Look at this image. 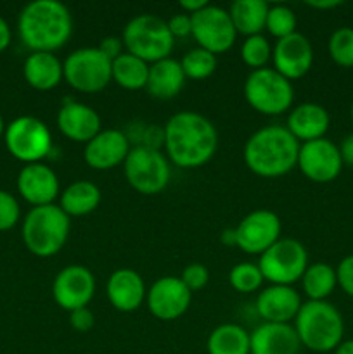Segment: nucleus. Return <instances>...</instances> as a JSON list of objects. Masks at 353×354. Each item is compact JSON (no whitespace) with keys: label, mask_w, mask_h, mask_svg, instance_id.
I'll list each match as a JSON object with an SVG mask.
<instances>
[{"label":"nucleus","mask_w":353,"mask_h":354,"mask_svg":"<svg viewBox=\"0 0 353 354\" xmlns=\"http://www.w3.org/2000/svg\"><path fill=\"white\" fill-rule=\"evenodd\" d=\"M128 185L142 196H156L163 192L170 182L168 159L159 149L135 145L130 149L123 162Z\"/></svg>","instance_id":"obj_8"},{"label":"nucleus","mask_w":353,"mask_h":354,"mask_svg":"<svg viewBox=\"0 0 353 354\" xmlns=\"http://www.w3.org/2000/svg\"><path fill=\"white\" fill-rule=\"evenodd\" d=\"M185 80L180 61L172 57L163 59V61L149 66V78L145 90L154 99L170 100L182 92Z\"/></svg>","instance_id":"obj_25"},{"label":"nucleus","mask_w":353,"mask_h":354,"mask_svg":"<svg viewBox=\"0 0 353 354\" xmlns=\"http://www.w3.org/2000/svg\"><path fill=\"white\" fill-rule=\"evenodd\" d=\"M273 69L291 80H300L307 75L314 64V47L310 40L301 33H293L277 40L272 50Z\"/></svg>","instance_id":"obj_17"},{"label":"nucleus","mask_w":353,"mask_h":354,"mask_svg":"<svg viewBox=\"0 0 353 354\" xmlns=\"http://www.w3.org/2000/svg\"><path fill=\"white\" fill-rule=\"evenodd\" d=\"M220 239L225 245H235V232L232 230V228L224 230V234H221Z\"/></svg>","instance_id":"obj_48"},{"label":"nucleus","mask_w":353,"mask_h":354,"mask_svg":"<svg viewBox=\"0 0 353 354\" xmlns=\"http://www.w3.org/2000/svg\"><path fill=\"white\" fill-rule=\"evenodd\" d=\"M208 354H249V334L235 324H224L208 337Z\"/></svg>","instance_id":"obj_29"},{"label":"nucleus","mask_w":353,"mask_h":354,"mask_svg":"<svg viewBox=\"0 0 353 354\" xmlns=\"http://www.w3.org/2000/svg\"><path fill=\"white\" fill-rule=\"evenodd\" d=\"M69 324L76 332H89L96 325V317L89 308H80L69 313Z\"/></svg>","instance_id":"obj_41"},{"label":"nucleus","mask_w":353,"mask_h":354,"mask_svg":"<svg viewBox=\"0 0 353 354\" xmlns=\"http://www.w3.org/2000/svg\"><path fill=\"white\" fill-rule=\"evenodd\" d=\"M301 297L291 286H270L260 292L256 311L266 324H289L301 308Z\"/></svg>","instance_id":"obj_20"},{"label":"nucleus","mask_w":353,"mask_h":354,"mask_svg":"<svg viewBox=\"0 0 353 354\" xmlns=\"http://www.w3.org/2000/svg\"><path fill=\"white\" fill-rule=\"evenodd\" d=\"M296 166L311 182L329 183L339 176L343 161L334 142L327 138H318V140L301 144Z\"/></svg>","instance_id":"obj_15"},{"label":"nucleus","mask_w":353,"mask_h":354,"mask_svg":"<svg viewBox=\"0 0 353 354\" xmlns=\"http://www.w3.org/2000/svg\"><path fill=\"white\" fill-rule=\"evenodd\" d=\"M19 204L7 190H0V232L10 230L19 221Z\"/></svg>","instance_id":"obj_37"},{"label":"nucleus","mask_w":353,"mask_h":354,"mask_svg":"<svg viewBox=\"0 0 353 354\" xmlns=\"http://www.w3.org/2000/svg\"><path fill=\"white\" fill-rule=\"evenodd\" d=\"M338 149H339V154H341L343 165L352 166L353 168V133L346 135Z\"/></svg>","instance_id":"obj_43"},{"label":"nucleus","mask_w":353,"mask_h":354,"mask_svg":"<svg viewBox=\"0 0 353 354\" xmlns=\"http://www.w3.org/2000/svg\"><path fill=\"white\" fill-rule=\"evenodd\" d=\"M17 190L33 207L48 206L59 196V178L51 166L31 162L24 165L17 175Z\"/></svg>","instance_id":"obj_18"},{"label":"nucleus","mask_w":353,"mask_h":354,"mask_svg":"<svg viewBox=\"0 0 353 354\" xmlns=\"http://www.w3.org/2000/svg\"><path fill=\"white\" fill-rule=\"evenodd\" d=\"M163 145L170 161L179 168H201L217 152L218 131L203 114L180 111L166 121Z\"/></svg>","instance_id":"obj_1"},{"label":"nucleus","mask_w":353,"mask_h":354,"mask_svg":"<svg viewBox=\"0 0 353 354\" xmlns=\"http://www.w3.org/2000/svg\"><path fill=\"white\" fill-rule=\"evenodd\" d=\"M336 277H338V286L341 287L343 292L353 297V254L341 259L336 268Z\"/></svg>","instance_id":"obj_39"},{"label":"nucleus","mask_w":353,"mask_h":354,"mask_svg":"<svg viewBox=\"0 0 353 354\" xmlns=\"http://www.w3.org/2000/svg\"><path fill=\"white\" fill-rule=\"evenodd\" d=\"M272 57V47L270 41L263 35H253L244 40L241 45V59L246 66L255 69L265 68L269 59Z\"/></svg>","instance_id":"obj_36"},{"label":"nucleus","mask_w":353,"mask_h":354,"mask_svg":"<svg viewBox=\"0 0 353 354\" xmlns=\"http://www.w3.org/2000/svg\"><path fill=\"white\" fill-rule=\"evenodd\" d=\"M341 0H315V2H307L308 7H314V9L325 10V9H334V7L341 6Z\"/></svg>","instance_id":"obj_46"},{"label":"nucleus","mask_w":353,"mask_h":354,"mask_svg":"<svg viewBox=\"0 0 353 354\" xmlns=\"http://www.w3.org/2000/svg\"><path fill=\"white\" fill-rule=\"evenodd\" d=\"M269 9L270 6L263 0H235L230 3L228 16L237 33L253 37L262 35V30H265Z\"/></svg>","instance_id":"obj_28"},{"label":"nucleus","mask_w":353,"mask_h":354,"mask_svg":"<svg viewBox=\"0 0 353 354\" xmlns=\"http://www.w3.org/2000/svg\"><path fill=\"white\" fill-rule=\"evenodd\" d=\"M128 137L120 130H100L89 144H85L83 159L97 171H106L123 165L130 152Z\"/></svg>","instance_id":"obj_19"},{"label":"nucleus","mask_w":353,"mask_h":354,"mask_svg":"<svg viewBox=\"0 0 353 354\" xmlns=\"http://www.w3.org/2000/svg\"><path fill=\"white\" fill-rule=\"evenodd\" d=\"M179 6L183 12L189 14V16H192V14L199 12L201 9H204V7L208 6V0H182Z\"/></svg>","instance_id":"obj_44"},{"label":"nucleus","mask_w":353,"mask_h":354,"mask_svg":"<svg viewBox=\"0 0 353 354\" xmlns=\"http://www.w3.org/2000/svg\"><path fill=\"white\" fill-rule=\"evenodd\" d=\"M246 102L266 116H279L291 109L294 88L287 78L273 68L255 69L244 82Z\"/></svg>","instance_id":"obj_7"},{"label":"nucleus","mask_w":353,"mask_h":354,"mask_svg":"<svg viewBox=\"0 0 353 354\" xmlns=\"http://www.w3.org/2000/svg\"><path fill=\"white\" fill-rule=\"evenodd\" d=\"M23 75L28 85L42 92L55 88L64 78L61 61L52 52H31L24 61Z\"/></svg>","instance_id":"obj_26"},{"label":"nucleus","mask_w":353,"mask_h":354,"mask_svg":"<svg viewBox=\"0 0 353 354\" xmlns=\"http://www.w3.org/2000/svg\"><path fill=\"white\" fill-rule=\"evenodd\" d=\"M113 61L97 47H85L73 50L62 62L64 78L71 88L82 93H97L106 88L113 80Z\"/></svg>","instance_id":"obj_9"},{"label":"nucleus","mask_w":353,"mask_h":354,"mask_svg":"<svg viewBox=\"0 0 353 354\" xmlns=\"http://www.w3.org/2000/svg\"><path fill=\"white\" fill-rule=\"evenodd\" d=\"M350 118H352V123H353V102H352V107H350Z\"/></svg>","instance_id":"obj_50"},{"label":"nucleus","mask_w":353,"mask_h":354,"mask_svg":"<svg viewBox=\"0 0 353 354\" xmlns=\"http://www.w3.org/2000/svg\"><path fill=\"white\" fill-rule=\"evenodd\" d=\"M123 40L118 37H106L102 38V41H100V45L97 48H99L100 52H102L106 57H109L111 61H114V59L118 57V55L123 54Z\"/></svg>","instance_id":"obj_42"},{"label":"nucleus","mask_w":353,"mask_h":354,"mask_svg":"<svg viewBox=\"0 0 353 354\" xmlns=\"http://www.w3.org/2000/svg\"><path fill=\"white\" fill-rule=\"evenodd\" d=\"M10 38H12V35H10L9 24H7V21L0 16V52L6 50V48L9 47Z\"/></svg>","instance_id":"obj_45"},{"label":"nucleus","mask_w":353,"mask_h":354,"mask_svg":"<svg viewBox=\"0 0 353 354\" xmlns=\"http://www.w3.org/2000/svg\"><path fill=\"white\" fill-rule=\"evenodd\" d=\"M280 230H282V225L273 211H251L234 228L235 245L246 254L262 256L266 249H270L279 241Z\"/></svg>","instance_id":"obj_13"},{"label":"nucleus","mask_w":353,"mask_h":354,"mask_svg":"<svg viewBox=\"0 0 353 354\" xmlns=\"http://www.w3.org/2000/svg\"><path fill=\"white\" fill-rule=\"evenodd\" d=\"M334 354H353V339L343 341L341 344L334 349Z\"/></svg>","instance_id":"obj_47"},{"label":"nucleus","mask_w":353,"mask_h":354,"mask_svg":"<svg viewBox=\"0 0 353 354\" xmlns=\"http://www.w3.org/2000/svg\"><path fill=\"white\" fill-rule=\"evenodd\" d=\"M3 133H6V124H3V120H2V116H0V137H2Z\"/></svg>","instance_id":"obj_49"},{"label":"nucleus","mask_w":353,"mask_h":354,"mask_svg":"<svg viewBox=\"0 0 353 354\" xmlns=\"http://www.w3.org/2000/svg\"><path fill=\"white\" fill-rule=\"evenodd\" d=\"M329 55L341 68H353V28H338L329 38Z\"/></svg>","instance_id":"obj_33"},{"label":"nucleus","mask_w":353,"mask_h":354,"mask_svg":"<svg viewBox=\"0 0 353 354\" xmlns=\"http://www.w3.org/2000/svg\"><path fill=\"white\" fill-rule=\"evenodd\" d=\"M69 235V216L55 204L31 207L23 221V242L31 254L51 258L64 248Z\"/></svg>","instance_id":"obj_5"},{"label":"nucleus","mask_w":353,"mask_h":354,"mask_svg":"<svg viewBox=\"0 0 353 354\" xmlns=\"http://www.w3.org/2000/svg\"><path fill=\"white\" fill-rule=\"evenodd\" d=\"M192 292L176 277H161L149 289L145 301L154 318L161 322H173L182 317L190 306Z\"/></svg>","instance_id":"obj_16"},{"label":"nucleus","mask_w":353,"mask_h":354,"mask_svg":"<svg viewBox=\"0 0 353 354\" xmlns=\"http://www.w3.org/2000/svg\"><path fill=\"white\" fill-rule=\"evenodd\" d=\"M331 118L320 104L305 102L294 107L287 116V130L300 144L318 140L327 133Z\"/></svg>","instance_id":"obj_24"},{"label":"nucleus","mask_w":353,"mask_h":354,"mask_svg":"<svg viewBox=\"0 0 353 354\" xmlns=\"http://www.w3.org/2000/svg\"><path fill=\"white\" fill-rule=\"evenodd\" d=\"M6 145L19 161L42 162L52 149V135L47 124L35 116H19L6 127Z\"/></svg>","instance_id":"obj_11"},{"label":"nucleus","mask_w":353,"mask_h":354,"mask_svg":"<svg viewBox=\"0 0 353 354\" xmlns=\"http://www.w3.org/2000/svg\"><path fill=\"white\" fill-rule=\"evenodd\" d=\"M258 268L272 286H293L308 268V252L296 239H279L260 256Z\"/></svg>","instance_id":"obj_10"},{"label":"nucleus","mask_w":353,"mask_h":354,"mask_svg":"<svg viewBox=\"0 0 353 354\" xmlns=\"http://www.w3.org/2000/svg\"><path fill=\"white\" fill-rule=\"evenodd\" d=\"M249 354H298L300 337L289 324H262L249 334Z\"/></svg>","instance_id":"obj_23"},{"label":"nucleus","mask_w":353,"mask_h":354,"mask_svg":"<svg viewBox=\"0 0 353 354\" xmlns=\"http://www.w3.org/2000/svg\"><path fill=\"white\" fill-rule=\"evenodd\" d=\"M185 78L190 80H206L215 73L218 66L217 55L204 48L197 47L187 52L180 61Z\"/></svg>","instance_id":"obj_32"},{"label":"nucleus","mask_w":353,"mask_h":354,"mask_svg":"<svg viewBox=\"0 0 353 354\" xmlns=\"http://www.w3.org/2000/svg\"><path fill=\"white\" fill-rule=\"evenodd\" d=\"M106 294L113 308H116L121 313L138 310L147 296L142 277L130 268H120L111 273L106 286Z\"/></svg>","instance_id":"obj_22"},{"label":"nucleus","mask_w":353,"mask_h":354,"mask_svg":"<svg viewBox=\"0 0 353 354\" xmlns=\"http://www.w3.org/2000/svg\"><path fill=\"white\" fill-rule=\"evenodd\" d=\"M263 280L265 279L255 263H239L228 273V282L241 294H251L258 290Z\"/></svg>","instance_id":"obj_35"},{"label":"nucleus","mask_w":353,"mask_h":354,"mask_svg":"<svg viewBox=\"0 0 353 354\" xmlns=\"http://www.w3.org/2000/svg\"><path fill=\"white\" fill-rule=\"evenodd\" d=\"M294 330L301 346L315 353H329L343 342L345 322L327 301H307L294 318Z\"/></svg>","instance_id":"obj_4"},{"label":"nucleus","mask_w":353,"mask_h":354,"mask_svg":"<svg viewBox=\"0 0 353 354\" xmlns=\"http://www.w3.org/2000/svg\"><path fill=\"white\" fill-rule=\"evenodd\" d=\"M296 14L287 6H272L266 14L265 30L277 40L296 33Z\"/></svg>","instance_id":"obj_34"},{"label":"nucleus","mask_w":353,"mask_h":354,"mask_svg":"<svg viewBox=\"0 0 353 354\" xmlns=\"http://www.w3.org/2000/svg\"><path fill=\"white\" fill-rule=\"evenodd\" d=\"M57 127L71 142L89 144L100 131V116L82 102H66L57 113Z\"/></svg>","instance_id":"obj_21"},{"label":"nucleus","mask_w":353,"mask_h":354,"mask_svg":"<svg viewBox=\"0 0 353 354\" xmlns=\"http://www.w3.org/2000/svg\"><path fill=\"white\" fill-rule=\"evenodd\" d=\"M301 144L286 127L260 128L244 144V162L262 178H279L298 165Z\"/></svg>","instance_id":"obj_3"},{"label":"nucleus","mask_w":353,"mask_h":354,"mask_svg":"<svg viewBox=\"0 0 353 354\" xmlns=\"http://www.w3.org/2000/svg\"><path fill=\"white\" fill-rule=\"evenodd\" d=\"M121 40L128 54L147 64L168 59L175 44L168 23L154 14H138L132 17L125 26Z\"/></svg>","instance_id":"obj_6"},{"label":"nucleus","mask_w":353,"mask_h":354,"mask_svg":"<svg viewBox=\"0 0 353 354\" xmlns=\"http://www.w3.org/2000/svg\"><path fill=\"white\" fill-rule=\"evenodd\" d=\"M21 41L33 52H52L64 47L73 33L68 7L57 0H35L24 6L17 19Z\"/></svg>","instance_id":"obj_2"},{"label":"nucleus","mask_w":353,"mask_h":354,"mask_svg":"<svg viewBox=\"0 0 353 354\" xmlns=\"http://www.w3.org/2000/svg\"><path fill=\"white\" fill-rule=\"evenodd\" d=\"M100 203V190L89 180H78L61 192L59 207L68 216H85L97 209Z\"/></svg>","instance_id":"obj_27"},{"label":"nucleus","mask_w":353,"mask_h":354,"mask_svg":"<svg viewBox=\"0 0 353 354\" xmlns=\"http://www.w3.org/2000/svg\"><path fill=\"white\" fill-rule=\"evenodd\" d=\"M301 286L310 301H325L338 286L336 270L327 263H314L308 265L301 277Z\"/></svg>","instance_id":"obj_31"},{"label":"nucleus","mask_w":353,"mask_h":354,"mask_svg":"<svg viewBox=\"0 0 353 354\" xmlns=\"http://www.w3.org/2000/svg\"><path fill=\"white\" fill-rule=\"evenodd\" d=\"M166 23H168L170 33L173 35V38H183L192 35V19H190L189 14H175Z\"/></svg>","instance_id":"obj_40"},{"label":"nucleus","mask_w":353,"mask_h":354,"mask_svg":"<svg viewBox=\"0 0 353 354\" xmlns=\"http://www.w3.org/2000/svg\"><path fill=\"white\" fill-rule=\"evenodd\" d=\"M180 280L190 292H194V290H201L203 287H206L208 280H210V273H208L206 266L201 265V263H190L189 266L183 268Z\"/></svg>","instance_id":"obj_38"},{"label":"nucleus","mask_w":353,"mask_h":354,"mask_svg":"<svg viewBox=\"0 0 353 354\" xmlns=\"http://www.w3.org/2000/svg\"><path fill=\"white\" fill-rule=\"evenodd\" d=\"M192 19V37L201 48L218 55L227 52L234 45L237 31L232 24L228 10L210 6L190 16Z\"/></svg>","instance_id":"obj_12"},{"label":"nucleus","mask_w":353,"mask_h":354,"mask_svg":"<svg viewBox=\"0 0 353 354\" xmlns=\"http://www.w3.org/2000/svg\"><path fill=\"white\" fill-rule=\"evenodd\" d=\"M96 294V279L85 266L69 265L55 275L52 283V296L55 304L66 311L89 308Z\"/></svg>","instance_id":"obj_14"},{"label":"nucleus","mask_w":353,"mask_h":354,"mask_svg":"<svg viewBox=\"0 0 353 354\" xmlns=\"http://www.w3.org/2000/svg\"><path fill=\"white\" fill-rule=\"evenodd\" d=\"M149 66L142 59L123 52L118 55L111 66V75L113 80L125 90H142L147 85Z\"/></svg>","instance_id":"obj_30"}]
</instances>
